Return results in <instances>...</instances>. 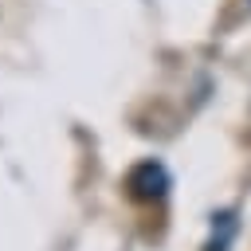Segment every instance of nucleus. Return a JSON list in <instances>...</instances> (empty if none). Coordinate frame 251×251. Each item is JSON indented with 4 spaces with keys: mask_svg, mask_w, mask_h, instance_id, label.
I'll list each match as a JSON object with an SVG mask.
<instances>
[{
    "mask_svg": "<svg viewBox=\"0 0 251 251\" xmlns=\"http://www.w3.org/2000/svg\"><path fill=\"white\" fill-rule=\"evenodd\" d=\"M126 188H129V196H133V200H161V196H165V188H169V173H165V165H161V161H141V165H133V169H129Z\"/></svg>",
    "mask_w": 251,
    "mask_h": 251,
    "instance_id": "f257e3e1",
    "label": "nucleus"
}]
</instances>
